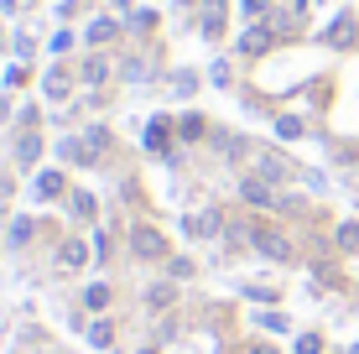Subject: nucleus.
<instances>
[{
  "label": "nucleus",
  "instance_id": "b1692460",
  "mask_svg": "<svg viewBox=\"0 0 359 354\" xmlns=\"http://www.w3.org/2000/svg\"><path fill=\"white\" fill-rule=\"evenodd\" d=\"M141 354H156V349H141Z\"/></svg>",
  "mask_w": 359,
  "mask_h": 354
},
{
  "label": "nucleus",
  "instance_id": "dca6fc26",
  "mask_svg": "<svg viewBox=\"0 0 359 354\" xmlns=\"http://www.w3.org/2000/svg\"><path fill=\"white\" fill-rule=\"evenodd\" d=\"M89 344H94V349H109V323H94V328H89Z\"/></svg>",
  "mask_w": 359,
  "mask_h": 354
},
{
  "label": "nucleus",
  "instance_id": "f257e3e1",
  "mask_svg": "<svg viewBox=\"0 0 359 354\" xmlns=\"http://www.w3.org/2000/svg\"><path fill=\"white\" fill-rule=\"evenodd\" d=\"M130 245H135V255H151V261H162V255H167V240L156 235V229H146V224L130 235Z\"/></svg>",
  "mask_w": 359,
  "mask_h": 354
},
{
  "label": "nucleus",
  "instance_id": "6e6552de",
  "mask_svg": "<svg viewBox=\"0 0 359 354\" xmlns=\"http://www.w3.org/2000/svg\"><path fill=\"white\" fill-rule=\"evenodd\" d=\"M146 146H151V151H167V120H151V125H146Z\"/></svg>",
  "mask_w": 359,
  "mask_h": 354
},
{
  "label": "nucleus",
  "instance_id": "412c9836",
  "mask_svg": "<svg viewBox=\"0 0 359 354\" xmlns=\"http://www.w3.org/2000/svg\"><path fill=\"white\" fill-rule=\"evenodd\" d=\"M0 6H6V11H11V6H16V0H0Z\"/></svg>",
  "mask_w": 359,
  "mask_h": 354
},
{
  "label": "nucleus",
  "instance_id": "0eeeda50",
  "mask_svg": "<svg viewBox=\"0 0 359 354\" xmlns=\"http://www.w3.org/2000/svg\"><path fill=\"white\" fill-rule=\"evenodd\" d=\"M57 188H63V172H42L36 177V198H57Z\"/></svg>",
  "mask_w": 359,
  "mask_h": 354
},
{
  "label": "nucleus",
  "instance_id": "39448f33",
  "mask_svg": "<svg viewBox=\"0 0 359 354\" xmlns=\"http://www.w3.org/2000/svg\"><path fill=\"white\" fill-rule=\"evenodd\" d=\"M240 193L255 203V209H271V203H276V193H271L266 182H255V177H245V188H240Z\"/></svg>",
  "mask_w": 359,
  "mask_h": 354
},
{
  "label": "nucleus",
  "instance_id": "9d476101",
  "mask_svg": "<svg viewBox=\"0 0 359 354\" xmlns=\"http://www.w3.org/2000/svg\"><path fill=\"white\" fill-rule=\"evenodd\" d=\"M276 136H281V141H297V136H302V120H297V115H281V120H276Z\"/></svg>",
  "mask_w": 359,
  "mask_h": 354
},
{
  "label": "nucleus",
  "instance_id": "9b49d317",
  "mask_svg": "<svg viewBox=\"0 0 359 354\" xmlns=\"http://www.w3.org/2000/svg\"><path fill=\"white\" fill-rule=\"evenodd\" d=\"M83 302H89V308H104V302H109V287H104V282H94L89 292H83Z\"/></svg>",
  "mask_w": 359,
  "mask_h": 354
},
{
  "label": "nucleus",
  "instance_id": "f03ea898",
  "mask_svg": "<svg viewBox=\"0 0 359 354\" xmlns=\"http://www.w3.org/2000/svg\"><path fill=\"white\" fill-rule=\"evenodd\" d=\"M255 250H261V255H271V261H292V240L271 235V229H255Z\"/></svg>",
  "mask_w": 359,
  "mask_h": 354
},
{
  "label": "nucleus",
  "instance_id": "4be33fe9",
  "mask_svg": "<svg viewBox=\"0 0 359 354\" xmlns=\"http://www.w3.org/2000/svg\"><path fill=\"white\" fill-rule=\"evenodd\" d=\"M0 120H6V100H0Z\"/></svg>",
  "mask_w": 359,
  "mask_h": 354
},
{
  "label": "nucleus",
  "instance_id": "4468645a",
  "mask_svg": "<svg viewBox=\"0 0 359 354\" xmlns=\"http://www.w3.org/2000/svg\"><path fill=\"white\" fill-rule=\"evenodd\" d=\"M109 36H115V21H94L89 27V42H109Z\"/></svg>",
  "mask_w": 359,
  "mask_h": 354
},
{
  "label": "nucleus",
  "instance_id": "1a4fd4ad",
  "mask_svg": "<svg viewBox=\"0 0 359 354\" xmlns=\"http://www.w3.org/2000/svg\"><path fill=\"white\" fill-rule=\"evenodd\" d=\"M172 297H177V292H172V282H156L151 292H146V302H151V308H172Z\"/></svg>",
  "mask_w": 359,
  "mask_h": 354
},
{
  "label": "nucleus",
  "instance_id": "ddd939ff",
  "mask_svg": "<svg viewBox=\"0 0 359 354\" xmlns=\"http://www.w3.org/2000/svg\"><path fill=\"white\" fill-rule=\"evenodd\" d=\"M83 255H89V250H83L79 240H68V245H63V266H83Z\"/></svg>",
  "mask_w": 359,
  "mask_h": 354
},
{
  "label": "nucleus",
  "instance_id": "7ed1b4c3",
  "mask_svg": "<svg viewBox=\"0 0 359 354\" xmlns=\"http://www.w3.org/2000/svg\"><path fill=\"white\" fill-rule=\"evenodd\" d=\"M266 47H271V27H250V32L240 36V53H245V57H261Z\"/></svg>",
  "mask_w": 359,
  "mask_h": 354
},
{
  "label": "nucleus",
  "instance_id": "5701e85b",
  "mask_svg": "<svg viewBox=\"0 0 359 354\" xmlns=\"http://www.w3.org/2000/svg\"><path fill=\"white\" fill-rule=\"evenodd\" d=\"M255 354H276V349H255Z\"/></svg>",
  "mask_w": 359,
  "mask_h": 354
},
{
  "label": "nucleus",
  "instance_id": "f3484780",
  "mask_svg": "<svg viewBox=\"0 0 359 354\" xmlns=\"http://www.w3.org/2000/svg\"><path fill=\"white\" fill-rule=\"evenodd\" d=\"M47 94H53V100H63V94H68V79H63V73H53V79H47Z\"/></svg>",
  "mask_w": 359,
  "mask_h": 354
},
{
  "label": "nucleus",
  "instance_id": "20e7f679",
  "mask_svg": "<svg viewBox=\"0 0 359 354\" xmlns=\"http://www.w3.org/2000/svg\"><path fill=\"white\" fill-rule=\"evenodd\" d=\"M323 42H328V47H349V42H354V16H339V21L323 32Z\"/></svg>",
  "mask_w": 359,
  "mask_h": 354
},
{
  "label": "nucleus",
  "instance_id": "423d86ee",
  "mask_svg": "<svg viewBox=\"0 0 359 354\" xmlns=\"http://www.w3.org/2000/svg\"><path fill=\"white\" fill-rule=\"evenodd\" d=\"M219 32H224V6L214 0V6L203 11V36H219Z\"/></svg>",
  "mask_w": 359,
  "mask_h": 354
},
{
  "label": "nucleus",
  "instance_id": "2eb2a0df",
  "mask_svg": "<svg viewBox=\"0 0 359 354\" xmlns=\"http://www.w3.org/2000/svg\"><path fill=\"white\" fill-rule=\"evenodd\" d=\"M297 354H323V339H318V334H302V339H297Z\"/></svg>",
  "mask_w": 359,
  "mask_h": 354
},
{
  "label": "nucleus",
  "instance_id": "f8f14e48",
  "mask_svg": "<svg viewBox=\"0 0 359 354\" xmlns=\"http://www.w3.org/2000/svg\"><path fill=\"white\" fill-rule=\"evenodd\" d=\"M36 151H42V141H36V136H27V141L16 146V156H21V162H27V167L36 162Z\"/></svg>",
  "mask_w": 359,
  "mask_h": 354
},
{
  "label": "nucleus",
  "instance_id": "393cba45",
  "mask_svg": "<svg viewBox=\"0 0 359 354\" xmlns=\"http://www.w3.org/2000/svg\"><path fill=\"white\" fill-rule=\"evenodd\" d=\"M177 6H188V0H177Z\"/></svg>",
  "mask_w": 359,
  "mask_h": 354
},
{
  "label": "nucleus",
  "instance_id": "a211bd4d",
  "mask_svg": "<svg viewBox=\"0 0 359 354\" xmlns=\"http://www.w3.org/2000/svg\"><path fill=\"white\" fill-rule=\"evenodd\" d=\"M11 240H16V245H21V240H32V219H16V224H11Z\"/></svg>",
  "mask_w": 359,
  "mask_h": 354
},
{
  "label": "nucleus",
  "instance_id": "6ab92c4d",
  "mask_svg": "<svg viewBox=\"0 0 359 354\" xmlns=\"http://www.w3.org/2000/svg\"><path fill=\"white\" fill-rule=\"evenodd\" d=\"M73 214H83V219L94 214V198H89V193H79V198H73Z\"/></svg>",
  "mask_w": 359,
  "mask_h": 354
},
{
  "label": "nucleus",
  "instance_id": "aec40b11",
  "mask_svg": "<svg viewBox=\"0 0 359 354\" xmlns=\"http://www.w3.org/2000/svg\"><path fill=\"white\" fill-rule=\"evenodd\" d=\"M245 11H250V16H261V11H266V0H245Z\"/></svg>",
  "mask_w": 359,
  "mask_h": 354
}]
</instances>
